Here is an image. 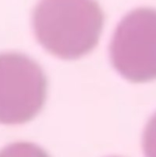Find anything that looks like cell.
<instances>
[{
	"label": "cell",
	"mask_w": 156,
	"mask_h": 157,
	"mask_svg": "<svg viewBox=\"0 0 156 157\" xmlns=\"http://www.w3.org/2000/svg\"><path fill=\"white\" fill-rule=\"evenodd\" d=\"M0 157H50L40 147L29 143H16L0 151Z\"/></svg>",
	"instance_id": "277c9868"
},
{
	"label": "cell",
	"mask_w": 156,
	"mask_h": 157,
	"mask_svg": "<svg viewBox=\"0 0 156 157\" xmlns=\"http://www.w3.org/2000/svg\"><path fill=\"white\" fill-rule=\"evenodd\" d=\"M47 79L40 66L25 54H0V123L22 124L42 109Z\"/></svg>",
	"instance_id": "7a4b0ae2"
},
{
	"label": "cell",
	"mask_w": 156,
	"mask_h": 157,
	"mask_svg": "<svg viewBox=\"0 0 156 157\" xmlns=\"http://www.w3.org/2000/svg\"><path fill=\"white\" fill-rule=\"evenodd\" d=\"M114 68L127 80L156 79V9L138 8L118 25L110 44Z\"/></svg>",
	"instance_id": "3957f363"
},
{
	"label": "cell",
	"mask_w": 156,
	"mask_h": 157,
	"mask_svg": "<svg viewBox=\"0 0 156 157\" xmlns=\"http://www.w3.org/2000/svg\"><path fill=\"white\" fill-rule=\"evenodd\" d=\"M143 146L145 157H156V113L144 130Z\"/></svg>",
	"instance_id": "5b68a950"
},
{
	"label": "cell",
	"mask_w": 156,
	"mask_h": 157,
	"mask_svg": "<svg viewBox=\"0 0 156 157\" xmlns=\"http://www.w3.org/2000/svg\"><path fill=\"white\" fill-rule=\"evenodd\" d=\"M104 15L97 0H40L32 24L40 45L52 55L74 60L97 44Z\"/></svg>",
	"instance_id": "6da1fadb"
}]
</instances>
